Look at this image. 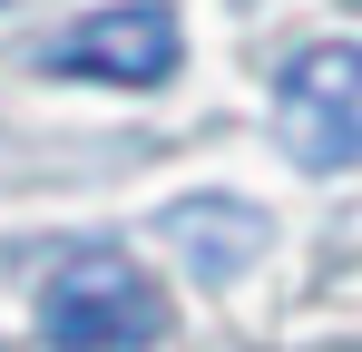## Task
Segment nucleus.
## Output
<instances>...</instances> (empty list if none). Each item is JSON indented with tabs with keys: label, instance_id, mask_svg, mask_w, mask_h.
<instances>
[{
	"label": "nucleus",
	"instance_id": "2",
	"mask_svg": "<svg viewBox=\"0 0 362 352\" xmlns=\"http://www.w3.org/2000/svg\"><path fill=\"white\" fill-rule=\"evenodd\" d=\"M274 137L313 176L362 167V40H323V49L284 59V78H274Z\"/></svg>",
	"mask_w": 362,
	"mask_h": 352
},
{
	"label": "nucleus",
	"instance_id": "3",
	"mask_svg": "<svg viewBox=\"0 0 362 352\" xmlns=\"http://www.w3.org/2000/svg\"><path fill=\"white\" fill-rule=\"evenodd\" d=\"M186 59V30L167 0H118V10H88V20H69L59 40L40 49V69H59V78H108V88H157V78H177Z\"/></svg>",
	"mask_w": 362,
	"mask_h": 352
},
{
	"label": "nucleus",
	"instance_id": "4",
	"mask_svg": "<svg viewBox=\"0 0 362 352\" xmlns=\"http://www.w3.org/2000/svg\"><path fill=\"white\" fill-rule=\"evenodd\" d=\"M157 235L186 254V274L196 284H245L264 254H274V216L255 206V196H226V186H206V196H177V206H157Z\"/></svg>",
	"mask_w": 362,
	"mask_h": 352
},
{
	"label": "nucleus",
	"instance_id": "1",
	"mask_svg": "<svg viewBox=\"0 0 362 352\" xmlns=\"http://www.w3.org/2000/svg\"><path fill=\"white\" fill-rule=\"evenodd\" d=\"M40 343L49 352H157L167 303L127 254H69L40 293Z\"/></svg>",
	"mask_w": 362,
	"mask_h": 352
}]
</instances>
